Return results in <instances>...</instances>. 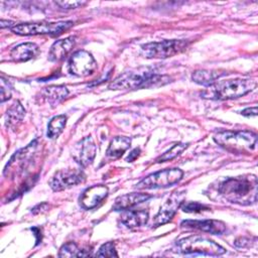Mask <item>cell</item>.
Here are the masks:
<instances>
[{"label": "cell", "instance_id": "6da1fadb", "mask_svg": "<svg viewBox=\"0 0 258 258\" xmlns=\"http://www.w3.org/2000/svg\"><path fill=\"white\" fill-rule=\"evenodd\" d=\"M257 177L253 174L229 177L220 187V194L230 203L248 206L257 201Z\"/></svg>", "mask_w": 258, "mask_h": 258}, {"label": "cell", "instance_id": "7a4b0ae2", "mask_svg": "<svg viewBox=\"0 0 258 258\" xmlns=\"http://www.w3.org/2000/svg\"><path fill=\"white\" fill-rule=\"evenodd\" d=\"M170 82V78L160 75L148 68L129 71L118 76L110 83V90H137L163 86Z\"/></svg>", "mask_w": 258, "mask_h": 258}, {"label": "cell", "instance_id": "3957f363", "mask_svg": "<svg viewBox=\"0 0 258 258\" xmlns=\"http://www.w3.org/2000/svg\"><path fill=\"white\" fill-rule=\"evenodd\" d=\"M257 86L254 79H234L216 82L209 86V89L203 93L205 98L215 100H230L242 97Z\"/></svg>", "mask_w": 258, "mask_h": 258}, {"label": "cell", "instance_id": "277c9868", "mask_svg": "<svg viewBox=\"0 0 258 258\" xmlns=\"http://www.w3.org/2000/svg\"><path fill=\"white\" fill-rule=\"evenodd\" d=\"M214 141L226 150L234 153H250L256 148L257 135L252 131H220L214 137Z\"/></svg>", "mask_w": 258, "mask_h": 258}, {"label": "cell", "instance_id": "5b68a950", "mask_svg": "<svg viewBox=\"0 0 258 258\" xmlns=\"http://www.w3.org/2000/svg\"><path fill=\"white\" fill-rule=\"evenodd\" d=\"M175 251L181 254H202L208 256L223 255L226 250L216 242L201 236H189L178 240Z\"/></svg>", "mask_w": 258, "mask_h": 258}, {"label": "cell", "instance_id": "8992f818", "mask_svg": "<svg viewBox=\"0 0 258 258\" xmlns=\"http://www.w3.org/2000/svg\"><path fill=\"white\" fill-rule=\"evenodd\" d=\"M74 24L73 21H58V22H26L14 24L10 29L18 35H58L68 30Z\"/></svg>", "mask_w": 258, "mask_h": 258}, {"label": "cell", "instance_id": "52a82bcc", "mask_svg": "<svg viewBox=\"0 0 258 258\" xmlns=\"http://www.w3.org/2000/svg\"><path fill=\"white\" fill-rule=\"evenodd\" d=\"M187 41L182 39H170L153 41L141 46L142 53L147 58H167L183 51Z\"/></svg>", "mask_w": 258, "mask_h": 258}, {"label": "cell", "instance_id": "ba28073f", "mask_svg": "<svg viewBox=\"0 0 258 258\" xmlns=\"http://www.w3.org/2000/svg\"><path fill=\"white\" fill-rule=\"evenodd\" d=\"M183 172L179 168L163 169L154 173H151L140 180L135 187L138 189H152L168 187L177 183L182 178Z\"/></svg>", "mask_w": 258, "mask_h": 258}, {"label": "cell", "instance_id": "9c48e42d", "mask_svg": "<svg viewBox=\"0 0 258 258\" xmlns=\"http://www.w3.org/2000/svg\"><path fill=\"white\" fill-rule=\"evenodd\" d=\"M97 69V61L93 55L86 50L76 51L69 60V71L77 77L92 75Z\"/></svg>", "mask_w": 258, "mask_h": 258}, {"label": "cell", "instance_id": "30bf717a", "mask_svg": "<svg viewBox=\"0 0 258 258\" xmlns=\"http://www.w3.org/2000/svg\"><path fill=\"white\" fill-rule=\"evenodd\" d=\"M86 179V175L82 170L78 169H61L56 171L49 179V186L54 191H60L82 183Z\"/></svg>", "mask_w": 258, "mask_h": 258}, {"label": "cell", "instance_id": "8fae6325", "mask_svg": "<svg viewBox=\"0 0 258 258\" xmlns=\"http://www.w3.org/2000/svg\"><path fill=\"white\" fill-rule=\"evenodd\" d=\"M185 197V190H175L160 207L158 213L154 217L153 225L161 226L168 223L175 215L177 209L182 205Z\"/></svg>", "mask_w": 258, "mask_h": 258}, {"label": "cell", "instance_id": "7c38bea8", "mask_svg": "<svg viewBox=\"0 0 258 258\" xmlns=\"http://www.w3.org/2000/svg\"><path fill=\"white\" fill-rule=\"evenodd\" d=\"M96 151L97 147L93 138L91 136H87L75 145L73 149V156L80 165L85 167L93 162Z\"/></svg>", "mask_w": 258, "mask_h": 258}, {"label": "cell", "instance_id": "4fadbf2b", "mask_svg": "<svg viewBox=\"0 0 258 258\" xmlns=\"http://www.w3.org/2000/svg\"><path fill=\"white\" fill-rule=\"evenodd\" d=\"M108 196V187L103 184H96L88 187L80 197V204L85 209L97 207Z\"/></svg>", "mask_w": 258, "mask_h": 258}, {"label": "cell", "instance_id": "5bb4252c", "mask_svg": "<svg viewBox=\"0 0 258 258\" xmlns=\"http://www.w3.org/2000/svg\"><path fill=\"white\" fill-rule=\"evenodd\" d=\"M181 227L196 229L214 235H221L226 231V224L218 220H186L181 222Z\"/></svg>", "mask_w": 258, "mask_h": 258}, {"label": "cell", "instance_id": "9a60e30c", "mask_svg": "<svg viewBox=\"0 0 258 258\" xmlns=\"http://www.w3.org/2000/svg\"><path fill=\"white\" fill-rule=\"evenodd\" d=\"M151 196L149 194L144 192H130L119 196L113 205V210L115 211H125L136 205H139L143 202L149 200Z\"/></svg>", "mask_w": 258, "mask_h": 258}, {"label": "cell", "instance_id": "2e32d148", "mask_svg": "<svg viewBox=\"0 0 258 258\" xmlns=\"http://www.w3.org/2000/svg\"><path fill=\"white\" fill-rule=\"evenodd\" d=\"M76 36H69L63 39L56 40L50 46L48 52V59L51 61H58L62 59L75 46Z\"/></svg>", "mask_w": 258, "mask_h": 258}, {"label": "cell", "instance_id": "e0dca14e", "mask_svg": "<svg viewBox=\"0 0 258 258\" xmlns=\"http://www.w3.org/2000/svg\"><path fill=\"white\" fill-rule=\"evenodd\" d=\"M39 52L38 46L32 42H24L16 45L10 51V57L14 61H26L35 57Z\"/></svg>", "mask_w": 258, "mask_h": 258}, {"label": "cell", "instance_id": "ac0fdd59", "mask_svg": "<svg viewBox=\"0 0 258 258\" xmlns=\"http://www.w3.org/2000/svg\"><path fill=\"white\" fill-rule=\"evenodd\" d=\"M148 219L149 214L145 210L125 211L120 217V222L129 229H135L145 225Z\"/></svg>", "mask_w": 258, "mask_h": 258}, {"label": "cell", "instance_id": "d6986e66", "mask_svg": "<svg viewBox=\"0 0 258 258\" xmlns=\"http://www.w3.org/2000/svg\"><path fill=\"white\" fill-rule=\"evenodd\" d=\"M131 138L126 136H117L113 138L106 151V155L110 159L120 158L124 152L130 147Z\"/></svg>", "mask_w": 258, "mask_h": 258}, {"label": "cell", "instance_id": "ffe728a7", "mask_svg": "<svg viewBox=\"0 0 258 258\" xmlns=\"http://www.w3.org/2000/svg\"><path fill=\"white\" fill-rule=\"evenodd\" d=\"M227 75L225 71H217V70H198L192 73L191 80L203 86H211L216 83V80Z\"/></svg>", "mask_w": 258, "mask_h": 258}, {"label": "cell", "instance_id": "44dd1931", "mask_svg": "<svg viewBox=\"0 0 258 258\" xmlns=\"http://www.w3.org/2000/svg\"><path fill=\"white\" fill-rule=\"evenodd\" d=\"M40 95L45 102L54 104L63 100L69 95V90L64 86H49L44 88Z\"/></svg>", "mask_w": 258, "mask_h": 258}, {"label": "cell", "instance_id": "7402d4cb", "mask_svg": "<svg viewBox=\"0 0 258 258\" xmlns=\"http://www.w3.org/2000/svg\"><path fill=\"white\" fill-rule=\"evenodd\" d=\"M24 115H25V110L23 106L20 104V102L18 101L14 102L6 112L5 124L7 128L16 127L21 122Z\"/></svg>", "mask_w": 258, "mask_h": 258}, {"label": "cell", "instance_id": "603a6c76", "mask_svg": "<svg viewBox=\"0 0 258 258\" xmlns=\"http://www.w3.org/2000/svg\"><path fill=\"white\" fill-rule=\"evenodd\" d=\"M67 123V116L64 115H57L50 119L47 125V137L53 139L58 137V135L62 132L66 127Z\"/></svg>", "mask_w": 258, "mask_h": 258}, {"label": "cell", "instance_id": "cb8c5ba5", "mask_svg": "<svg viewBox=\"0 0 258 258\" xmlns=\"http://www.w3.org/2000/svg\"><path fill=\"white\" fill-rule=\"evenodd\" d=\"M90 255V252L80 249L74 242H68L63 244L58 252V257H86Z\"/></svg>", "mask_w": 258, "mask_h": 258}, {"label": "cell", "instance_id": "d4e9b609", "mask_svg": "<svg viewBox=\"0 0 258 258\" xmlns=\"http://www.w3.org/2000/svg\"><path fill=\"white\" fill-rule=\"evenodd\" d=\"M188 146L187 143H182V142H179V143H176L174 144L169 150H167L166 152H164L162 155H160L156 161L157 162H164V161H168V160H171L173 158H175L176 156H178L180 153L183 152V150Z\"/></svg>", "mask_w": 258, "mask_h": 258}, {"label": "cell", "instance_id": "484cf974", "mask_svg": "<svg viewBox=\"0 0 258 258\" xmlns=\"http://www.w3.org/2000/svg\"><path fill=\"white\" fill-rule=\"evenodd\" d=\"M98 257H118V254L115 250V244L113 242H107L103 244L98 252L96 253Z\"/></svg>", "mask_w": 258, "mask_h": 258}, {"label": "cell", "instance_id": "4316f807", "mask_svg": "<svg viewBox=\"0 0 258 258\" xmlns=\"http://www.w3.org/2000/svg\"><path fill=\"white\" fill-rule=\"evenodd\" d=\"M181 210L185 213H201L203 211H208L210 208L206 205L200 204L198 202H188V203H182L180 206Z\"/></svg>", "mask_w": 258, "mask_h": 258}, {"label": "cell", "instance_id": "83f0119b", "mask_svg": "<svg viewBox=\"0 0 258 258\" xmlns=\"http://www.w3.org/2000/svg\"><path fill=\"white\" fill-rule=\"evenodd\" d=\"M86 1H56L55 4L63 9H76L85 5Z\"/></svg>", "mask_w": 258, "mask_h": 258}, {"label": "cell", "instance_id": "f1b7e54d", "mask_svg": "<svg viewBox=\"0 0 258 258\" xmlns=\"http://www.w3.org/2000/svg\"><path fill=\"white\" fill-rule=\"evenodd\" d=\"M11 97V90L8 86V82H6L3 78H1V102H5Z\"/></svg>", "mask_w": 258, "mask_h": 258}, {"label": "cell", "instance_id": "f546056e", "mask_svg": "<svg viewBox=\"0 0 258 258\" xmlns=\"http://www.w3.org/2000/svg\"><path fill=\"white\" fill-rule=\"evenodd\" d=\"M241 114L246 117H255L257 115V107L254 106L251 108H246L241 112Z\"/></svg>", "mask_w": 258, "mask_h": 258}, {"label": "cell", "instance_id": "4dcf8cb0", "mask_svg": "<svg viewBox=\"0 0 258 258\" xmlns=\"http://www.w3.org/2000/svg\"><path fill=\"white\" fill-rule=\"evenodd\" d=\"M139 153H140V149H139V148H135V149H133V150L129 153V155L127 156L126 161H128V162H132V161H134V160L139 156Z\"/></svg>", "mask_w": 258, "mask_h": 258}, {"label": "cell", "instance_id": "1f68e13d", "mask_svg": "<svg viewBox=\"0 0 258 258\" xmlns=\"http://www.w3.org/2000/svg\"><path fill=\"white\" fill-rule=\"evenodd\" d=\"M47 207H48V205H47L46 203H41V204L35 206V207L32 209V213H33V214H38V213L42 212L43 210H45Z\"/></svg>", "mask_w": 258, "mask_h": 258}]
</instances>
